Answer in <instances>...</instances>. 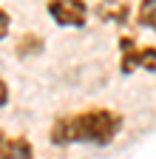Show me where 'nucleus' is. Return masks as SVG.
Masks as SVG:
<instances>
[{"mask_svg":"<svg viewBox=\"0 0 156 159\" xmlns=\"http://www.w3.org/2000/svg\"><path fill=\"white\" fill-rule=\"evenodd\" d=\"M119 68H122V74H131L136 68H145V71L153 74V68H156V46L133 43L131 48L119 51Z\"/></svg>","mask_w":156,"mask_h":159,"instance_id":"7ed1b4c3","label":"nucleus"},{"mask_svg":"<svg viewBox=\"0 0 156 159\" xmlns=\"http://www.w3.org/2000/svg\"><path fill=\"white\" fill-rule=\"evenodd\" d=\"M94 14L102 20V23H111V26H128V20L133 14L128 0H100L94 6Z\"/></svg>","mask_w":156,"mask_h":159,"instance_id":"20e7f679","label":"nucleus"},{"mask_svg":"<svg viewBox=\"0 0 156 159\" xmlns=\"http://www.w3.org/2000/svg\"><path fill=\"white\" fill-rule=\"evenodd\" d=\"M6 139H9V136H6V131L0 128V151H3V145H6Z\"/></svg>","mask_w":156,"mask_h":159,"instance_id":"9d476101","label":"nucleus"},{"mask_svg":"<svg viewBox=\"0 0 156 159\" xmlns=\"http://www.w3.org/2000/svg\"><path fill=\"white\" fill-rule=\"evenodd\" d=\"M9 97H11V91H9V83L3 77H0V108H6L9 105Z\"/></svg>","mask_w":156,"mask_h":159,"instance_id":"1a4fd4ad","label":"nucleus"},{"mask_svg":"<svg viewBox=\"0 0 156 159\" xmlns=\"http://www.w3.org/2000/svg\"><path fill=\"white\" fill-rule=\"evenodd\" d=\"M153 74H156V68H153Z\"/></svg>","mask_w":156,"mask_h":159,"instance_id":"9b49d317","label":"nucleus"},{"mask_svg":"<svg viewBox=\"0 0 156 159\" xmlns=\"http://www.w3.org/2000/svg\"><path fill=\"white\" fill-rule=\"evenodd\" d=\"M43 48H46V37L40 31H23L20 37L14 40V54L20 57V60H29V57L43 54Z\"/></svg>","mask_w":156,"mask_h":159,"instance_id":"39448f33","label":"nucleus"},{"mask_svg":"<svg viewBox=\"0 0 156 159\" xmlns=\"http://www.w3.org/2000/svg\"><path fill=\"white\" fill-rule=\"evenodd\" d=\"M0 159H34V145L29 142V136H9L3 151H0Z\"/></svg>","mask_w":156,"mask_h":159,"instance_id":"423d86ee","label":"nucleus"},{"mask_svg":"<svg viewBox=\"0 0 156 159\" xmlns=\"http://www.w3.org/2000/svg\"><path fill=\"white\" fill-rule=\"evenodd\" d=\"M125 128V116L116 108L94 105L85 111L60 114L48 128V142L57 148L65 145H111Z\"/></svg>","mask_w":156,"mask_h":159,"instance_id":"f257e3e1","label":"nucleus"},{"mask_svg":"<svg viewBox=\"0 0 156 159\" xmlns=\"http://www.w3.org/2000/svg\"><path fill=\"white\" fill-rule=\"evenodd\" d=\"M9 31H11V14L6 9H0V40H6Z\"/></svg>","mask_w":156,"mask_h":159,"instance_id":"6e6552de","label":"nucleus"},{"mask_svg":"<svg viewBox=\"0 0 156 159\" xmlns=\"http://www.w3.org/2000/svg\"><path fill=\"white\" fill-rule=\"evenodd\" d=\"M46 11L60 29H85L91 6L85 0H46Z\"/></svg>","mask_w":156,"mask_h":159,"instance_id":"f03ea898","label":"nucleus"},{"mask_svg":"<svg viewBox=\"0 0 156 159\" xmlns=\"http://www.w3.org/2000/svg\"><path fill=\"white\" fill-rule=\"evenodd\" d=\"M136 23L156 31V0H139V6H136Z\"/></svg>","mask_w":156,"mask_h":159,"instance_id":"0eeeda50","label":"nucleus"}]
</instances>
